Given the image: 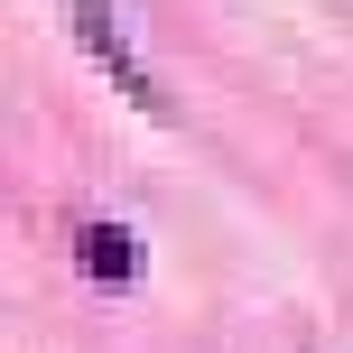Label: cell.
Returning a JSON list of instances; mask_svg holds the SVG:
<instances>
[{
    "instance_id": "6da1fadb",
    "label": "cell",
    "mask_w": 353,
    "mask_h": 353,
    "mask_svg": "<svg viewBox=\"0 0 353 353\" xmlns=\"http://www.w3.org/2000/svg\"><path fill=\"white\" fill-rule=\"evenodd\" d=\"M65 10H74V28H84V47L103 56L112 74H121V93H130V103H149V112H159V93H149V74H140V65H130V47H121V28L103 19V0H65Z\"/></svg>"
},
{
    "instance_id": "7a4b0ae2",
    "label": "cell",
    "mask_w": 353,
    "mask_h": 353,
    "mask_svg": "<svg viewBox=\"0 0 353 353\" xmlns=\"http://www.w3.org/2000/svg\"><path fill=\"white\" fill-rule=\"evenodd\" d=\"M84 270H93V279H130V270H140L130 232H121V223H93V232H84Z\"/></svg>"
}]
</instances>
